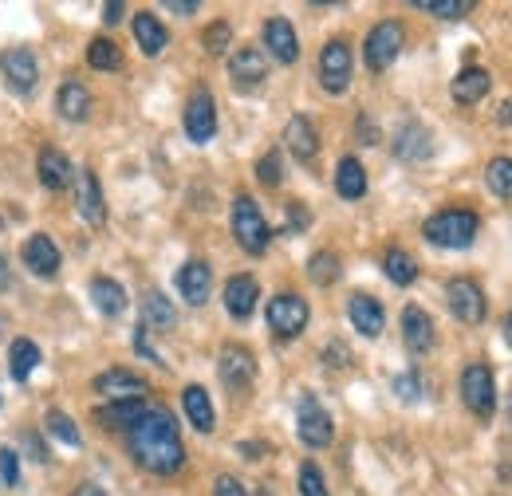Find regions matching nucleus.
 I'll use <instances>...</instances> for the list:
<instances>
[{"label":"nucleus","instance_id":"7","mask_svg":"<svg viewBox=\"0 0 512 496\" xmlns=\"http://www.w3.org/2000/svg\"><path fill=\"white\" fill-rule=\"evenodd\" d=\"M320 83L327 95H343L351 87V48H347V40H327L323 44Z\"/></svg>","mask_w":512,"mask_h":496},{"label":"nucleus","instance_id":"32","mask_svg":"<svg viewBox=\"0 0 512 496\" xmlns=\"http://www.w3.org/2000/svg\"><path fill=\"white\" fill-rule=\"evenodd\" d=\"M178 323V311H174V304L162 296V292H150L146 300H142V327L150 331H166V327H174Z\"/></svg>","mask_w":512,"mask_h":496},{"label":"nucleus","instance_id":"17","mask_svg":"<svg viewBox=\"0 0 512 496\" xmlns=\"http://www.w3.org/2000/svg\"><path fill=\"white\" fill-rule=\"evenodd\" d=\"M24 264L36 272V276H56L60 272V248L56 241L48 237V233H32L28 241H24Z\"/></svg>","mask_w":512,"mask_h":496},{"label":"nucleus","instance_id":"50","mask_svg":"<svg viewBox=\"0 0 512 496\" xmlns=\"http://www.w3.org/2000/svg\"><path fill=\"white\" fill-rule=\"evenodd\" d=\"M497 119H501V123H512V99L501 107V115H497Z\"/></svg>","mask_w":512,"mask_h":496},{"label":"nucleus","instance_id":"11","mask_svg":"<svg viewBox=\"0 0 512 496\" xmlns=\"http://www.w3.org/2000/svg\"><path fill=\"white\" fill-rule=\"evenodd\" d=\"M0 71H4L8 87H12V91H20V95H28V91L36 87V79H40L36 56H32L28 48H8V52L0 56Z\"/></svg>","mask_w":512,"mask_h":496},{"label":"nucleus","instance_id":"28","mask_svg":"<svg viewBox=\"0 0 512 496\" xmlns=\"http://www.w3.org/2000/svg\"><path fill=\"white\" fill-rule=\"evenodd\" d=\"M182 406H186V418L193 422V430H201V434H213V402H209V394H205V386H186L182 390Z\"/></svg>","mask_w":512,"mask_h":496},{"label":"nucleus","instance_id":"48","mask_svg":"<svg viewBox=\"0 0 512 496\" xmlns=\"http://www.w3.org/2000/svg\"><path fill=\"white\" fill-rule=\"evenodd\" d=\"M75 496H107V493H103L99 485H79V489H75Z\"/></svg>","mask_w":512,"mask_h":496},{"label":"nucleus","instance_id":"8","mask_svg":"<svg viewBox=\"0 0 512 496\" xmlns=\"http://www.w3.org/2000/svg\"><path fill=\"white\" fill-rule=\"evenodd\" d=\"M296 434H300V441H304L308 449H323V445H331V437H335L331 414L323 410V406L316 402V398H312V394H304V398H300V414H296Z\"/></svg>","mask_w":512,"mask_h":496},{"label":"nucleus","instance_id":"45","mask_svg":"<svg viewBox=\"0 0 512 496\" xmlns=\"http://www.w3.org/2000/svg\"><path fill=\"white\" fill-rule=\"evenodd\" d=\"M213 496H249V489H245L237 477H217V485H213Z\"/></svg>","mask_w":512,"mask_h":496},{"label":"nucleus","instance_id":"12","mask_svg":"<svg viewBox=\"0 0 512 496\" xmlns=\"http://www.w3.org/2000/svg\"><path fill=\"white\" fill-rule=\"evenodd\" d=\"M221 378H225V386H229V390H245V386H253V378H256L253 351H249V347L229 343V347L221 351Z\"/></svg>","mask_w":512,"mask_h":496},{"label":"nucleus","instance_id":"9","mask_svg":"<svg viewBox=\"0 0 512 496\" xmlns=\"http://www.w3.org/2000/svg\"><path fill=\"white\" fill-rule=\"evenodd\" d=\"M446 304L461 323H481L485 319V292L473 280H465V276H457V280L446 284Z\"/></svg>","mask_w":512,"mask_h":496},{"label":"nucleus","instance_id":"13","mask_svg":"<svg viewBox=\"0 0 512 496\" xmlns=\"http://www.w3.org/2000/svg\"><path fill=\"white\" fill-rule=\"evenodd\" d=\"M95 394H103L111 402H134V398H146V382L138 374L115 367V371H103L95 378Z\"/></svg>","mask_w":512,"mask_h":496},{"label":"nucleus","instance_id":"1","mask_svg":"<svg viewBox=\"0 0 512 496\" xmlns=\"http://www.w3.org/2000/svg\"><path fill=\"white\" fill-rule=\"evenodd\" d=\"M130 453L142 469H150L158 477H170L186 465V445L166 410H146V418L130 430Z\"/></svg>","mask_w":512,"mask_h":496},{"label":"nucleus","instance_id":"5","mask_svg":"<svg viewBox=\"0 0 512 496\" xmlns=\"http://www.w3.org/2000/svg\"><path fill=\"white\" fill-rule=\"evenodd\" d=\"M461 398L477 418H489L497 410V386H493V371L485 363H469L461 371Z\"/></svg>","mask_w":512,"mask_h":496},{"label":"nucleus","instance_id":"39","mask_svg":"<svg viewBox=\"0 0 512 496\" xmlns=\"http://www.w3.org/2000/svg\"><path fill=\"white\" fill-rule=\"evenodd\" d=\"M201 44H205L209 56H221V52L233 48V28H229L225 20H217V24H209V28L201 32Z\"/></svg>","mask_w":512,"mask_h":496},{"label":"nucleus","instance_id":"36","mask_svg":"<svg viewBox=\"0 0 512 496\" xmlns=\"http://www.w3.org/2000/svg\"><path fill=\"white\" fill-rule=\"evenodd\" d=\"M308 276H312V284H320V288L335 284V280H339V256H335V252H316V256L308 260Z\"/></svg>","mask_w":512,"mask_h":496},{"label":"nucleus","instance_id":"26","mask_svg":"<svg viewBox=\"0 0 512 496\" xmlns=\"http://www.w3.org/2000/svg\"><path fill=\"white\" fill-rule=\"evenodd\" d=\"M56 111L64 115L67 123H83L91 115V91L79 83V79H67L56 95Z\"/></svg>","mask_w":512,"mask_h":496},{"label":"nucleus","instance_id":"6","mask_svg":"<svg viewBox=\"0 0 512 496\" xmlns=\"http://www.w3.org/2000/svg\"><path fill=\"white\" fill-rule=\"evenodd\" d=\"M312 311L308 300H300L296 292H280L276 300H268V327L280 335V339H296L304 327H308Z\"/></svg>","mask_w":512,"mask_h":496},{"label":"nucleus","instance_id":"35","mask_svg":"<svg viewBox=\"0 0 512 496\" xmlns=\"http://www.w3.org/2000/svg\"><path fill=\"white\" fill-rule=\"evenodd\" d=\"M87 63H91V67H99V71H115V67L123 63V52H119V44H115V40L99 36V40H91V48H87Z\"/></svg>","mask_w":512,"mask_h":496},{"label":"nucleus","instance_id":"42","mask_svg":"<svg viewBox=\"0 0 512 496\" xmlns=\"http://www.w3.org/2000/svg\"><path fill=\"white\" fill-rule=\"evenodd\" d=\"M48 434L60 437L64 445H79V430H75V422H71L67 414H60V410H52V414H48Z\"/></svg>","mask_w":512,"mask_h":496},{"label":"nucleus","instance_id":"14","mask_svg":"<svg viewBox=\"0 0 512 496\" xmlns=\"http://www.w3.org/2000/svg\"><path fill=\"white\" fill-rule=\"evenodd\" d=\"M347 315H351V323H355V331H359V335H367V339H379V335H383L386 311L375 296L355 292V296H351V304H347Z\"/></svg>","mask_w":512,"mask_h":496},{"label":"nucleus","instance_id":"22","mask_svg":"<svg viewBox=\"0 0 512 496\" xmlns=\"http://www.w3.org/2000/svg\"><path fill=\"white\" fill-rule=\"evenodd\" d=\"M284 142H288V150H292V158H296V162H312V158L320 154V138H316V126L308 123L304 115L288 119V126H284Z\"/></svg>","mask_w":512,"mask_h":496},{"label":"nucleus","instance_id":"37","mask_svg":"<svg viewBox=\"0 0 512 496\" xmlns=\"http://www.w3.org/2000/svg\"><path fill=\"white\" fill-rule=\"evenodd\" d=\"M485 182L497 197H512V158H493L485 170Z\"/></svg>","mask_w":512,"mask_h":496},{"label":"nucleus","instance_id":"30","mask_svg":"<svg viewBox=\"0 0 512 496\" xmlns=\"http://www.w3.org/2000/svg\"><path fill=\"white\" fill-rule=\"evenodd\" d=\"M335 189H339V197H347V201H359V197L367 193V170H363L359 158H343V162L335 166Z\"/></svg>","mask_w":512,"mask_h":496},{"label":"nucleus","instance_id":"25","mask_svg":"<svg viewBox=\"0 0 512 496\" xmlns=\"http://www.w3.org/2000/svg\"><path fill=\"white\" fill-rule=\"evenodd\" d=\"M256 300H260V288H256L253 276H233L229 284H225V308L233 319H249L256 308Z\"/></svg>","mask_w":512,"mask_h":496},{"label":"nucleus","instance_id":"16","mask_svg":"<svg viewBox=\"0 0 512 496\" xmlns=\"http://www.w3.org/2000/svg\"><path fill=\"white\" fill-rule=\"evenodd\" d=\"M402 343L414 355H426L434 347V319L422 308H414V304L402 311Z\"/></svg>","mask_w":512,"mask_h":496},{"label":"nucleus","instance_id":"20","mask_svg":"<svg viewBox=\"0 0 512 496\" xmlns=\"http://www.w3.org/2000/svg\"><path fill=\"white\" fill-rule=\"evenodd\" d=\"M229 75L237 87H260L264 75H268V60L260 48H237L233 60H229Z\"/></svg>","mask_w":512,"mask_h":496},{"label":"nucleus","instance_id":"52","mask_svg":"<svg viewBox=\"0 0 512 496\" xmlns=\"http://www.w3.org/2000/svg\"><path fill=\"white\" fill-rule=\"evenodd\" d=\"M0 225H4V221H0Z\"/></svg>","mask_w":512,"mask_h":496},{"label":"nucleus","instance_id":"34","mask_svg":"<svg viewBox=\"0 0 512 496\" xmlns=\"http://www.w3.org/2000/svg\"><path fill=\"white\" fill-rule=\"evenodd\" d=\"M383 268H386V276H390V284H398V288H406V284L418 280V264H414V256L402 252V248H390V252H386Z\"/></svg>","mask_w":512,"mask_h":496},{"label":"nucleus","instance_id":"46","mask_svg":"<svg viewBox=\"0 0 512 496\" xmlns=\"http://www.w3.org/2000/svg\"><path fill=\"white\" fill-rule=\"evenodd\" d=\"M103 20H107V24H119V20H123V4H119V0H111V4L103 8Z\"/></svg>","mask_w":512,"mask_h":496},{"label":"nucleus","instance_id":"40","mask_svg":"<svg viewBox=\"0 0 512 496\" xmlns=\"http://www.w3.org/2000/svg\"><path fill=\"white\" fill-rule=\"evenodd\" d=\"M256 178H260V186H280V178H284V162H280V154L276 150H268L260 162H256Z\"/></svg>","mask_w":512,"mask_h":496},{"label":"nucleus","instance_id":"29","mask_svg":"<svg viewBox=\"0 0 512 496\" xmlns=\"http://www.w3.org/2000/svg\"><path fill=\"white\" fill-rule=\"evenodd\" d=\"M91 300H95V308L103 311V315H123L127 311V292L111 276H95L91 280Z\"/></svg>","mask_w":512,"mask_h":496},{"label":"nucleus","instance_id":"4","mask_svg":"<svg viewBox=\"0 0 512 496\" xmlns=\"http://www.w3.org/2000/svg\"><path fill=\"white\" fill-rule=\"evenodd\" d=\"M402 44H406V28H402L398 20H383V24H375V28L367 32L363 60H367V67H371V71H386L390 63L398 60Z\"/></svg>","mask_w":512,"mask_h":496},{"label":"nucleus","instance_id":"18","mask_svg":"<svg viewBox=\"0 0 512 496\" xmlns=\"http://www.w3.org/2000/svg\"><path fill=\"white\" fill-rule=\"evenodd\" d=\"M209 288H213V272L205 260H186L182 272H178V292L186 296V304L201 308L209 300Z\"/></svg>","mask_w":512,"mask_h":496},{"label":"nucleus","instance_id":"15","mask_svg":"<svg viewBox=\"0 0 512 496\" xmlns=\"http://www.w3.org/2000/svg\"><path fill=\"white\" fill-rule=\"evenodd\" d=\"M264 48L272 52V60L296 63V56H300V40H296V28H292L284 16H272V20L264 24Z\"/></svg>","mask_w":512,"mask_h":496},{"label":"nucleus","instance_id":"44","mask_svg":"<svg viewBox=\"0 0 512 496\" xmlns=\"http://www.w3.org/2000/svg\"><path fill=\"white\" fill-rule=\"evenodd\" d=\"M394 394L402 398V402H418V394H422V382H418V374H398L394 378Z\"/></svg>","mask_w":512,"mask_h":496},{"label":"nucleus","instance_id":"3","mask_svg":"<svg viewBox=\"0 0 512 496\" xmlns=\"http://www.w3.org/2000/svg\"><path fill=\"white\" fill-rule=\"evenodd\" d=\"M233 237H237V245L245 248V252H253V256H260L268 248V241H272L260 205H256L253 197H245V193L233 201Z\"/></svg>","mask_w":512,"mask_h":496},{"label":"nucleus","instance_id":"23","mask_svg":"<svg viewBox=\"0 0 512 496\" xmlns=\"http://www.w3.org/2000/svg\"><path fill=\"white\" fill-rule=\"evenodd\" d=\"M134 40H138V48L146 56H162L166 44H170V32H166V24L154 12H138L134 16Z\"/></svg>","mask_w":512,"mask_h":496},{"label":"nucleus","instance_id":"24","mask_svg":"<svg viewBox=\"0 0 512 496\" xmlns=\"http://www.w3.org/2000/svg\"><path fill=\"white\" fill-rule=\"evenodd\" d=\"M79 217H83L87 225H95V229L107 221V209H103V189H99L95 170H83V174H79Z\"/></svg>","mask_w":512,"mask_h":496},{"label":"nucleus","instance_id":"27","mask_svg":"<svg viewBox=\"0 0 512 496\" xmlns=\"http://www.w3.org/2000/svg\"><path fill=\"white\" fill-rule=\"evenodd\" d=\"M95 418H99L107 430H134V426L146 418V402H142V398H134V402H111V406H103Z\"/></svg>","mask_w":512,"mask_h":496},{"label":"nucleus","instance_id":"31","mask_svg":"<svg viewBox=\"0 0 512 496\" xmlns=\"http://www.w3.org/2000/svg\"><path fill=\"white\" fill-rule=\"evenodd\" d=\"M36 170H40V182H44L48 189H67L71 186V178H75L71 162H67L60 150H40Z\"/></svg>","mask_w":512,"mask_h":496},{"label":"nucleus","instance_id":"38","mask_svg":"<svg viewBox=\"0 0 512 496\" xmlns=\"http://www.w3.org/2000/svg\"><path fill=\"white\" fill-rule=\"evenodd\" d=\"M414 8L434 12V16H442V20H461V16H469V12H473V4H469V0H414Z\"/></svg>","mask_w":512,"mask_h":496},{"label":"nucleus","instance_id":"47","mask_svg":"<svg viewBox=\"0 0 512 496\" xmlns=\"http://www.w3.org/2000/svg\"><path fill=\"white\" fill-rule=\"evenodd\" d=\"M170 8L182 12V16H190V12H197V0H170Z\"/></svg>","mask_w":512,"mask_h":496},{"label":"nucleus","instance_id":"41","mask_svg":"<svg viewBox=\"0 0 512 496\" xmlns=\"http://www.w3.org/2000/svg\"><path fill=\"white\" fill-rule=\"evenodd\" d=\"M300 496H327V485H323V473L316 461L300 465Z\"/></svg>","mask_w":512,"mask_h":496},{"label":"nucleus","instance_id":"33","mask_svg":"<svg viewBox=\"0 0 512 496\" xmlns=\"http://www.w3.org/2000/svg\"><path fill=\"white\" fill-rule=\"evenodd\" d=\"M36 367H40V347H36L32 339H16V343L8 347V371H12V378L24 382Z\"/></svg>","mask_w":512,"mask_h":496},{"label":"nucleus","instance_id":"2","mask_svg":"<svg viewBox=\"0 0 512 496\" xmlns=\"http://www.w3.org/2000/svg\"><path fill=\"white\" fill-rule=\"evenodd\" d=\"M477 229H481V221H477V213H469V209H442V213H434L430 221H426V241L438 248H469L477 241Z\"/></svg>","mask_w":512,"mask_h":496},{"label":"nucleus","instance_id":"43","mask_svg":"<svg viewBox=\"0 0 512 496\" xmlns=\"http://www.w3.org/2000/svg\"><path fill=\"white\" fill-rule=\"evenodd\" d=\"M16 481H20V457H16L12 445H4V449H0V485L12 489Z\"/></svg>","mask_w":512,"mask_h":496},{"label":"nucleus","instance_id":"51","mask_svg":"<svg viewBox=\"0 0 512 496\" xmlns=\"http://www.w3.org/2000/svg\"><path fill=\"white\" fill-rule=\"evenodd\" d=\"M509 422H512V394H509Z\"/></svg>","mask_w":512,"mask_h":496},{"label":"nucleus","instance_id":"19","mask_svg":"<svg viewBox=\"0 0 512 496\" xmlns=\"http://www.w3.org/2000/svg\"><path fill=\"white\" fill-rule=\"evenodd\" d=\"M394 154L402 162H426L434 154V138L422 123H406L398 134H394Z\"/></svg>","mask_w":512,"mask_h":496},{"label":"nucleus","instance_id":"49","mask_svg":"<svg viewBox=\"0 0 512 496\" xmlns=\"http://www.w3.org/2000/svg\"><path fill=\"white\" fill-rule=\"evenodd\" d=\"M4 288H8V260L0 256V292H4Z\"/></svg>","mask_w":512,"mask_h":496},{"label":"nucleus","instance_id":"10","mask_svg":"<svg viewBox=\"0 0 512 496\" xmlns=\"http://www.w3.org/2000/svg\"><path fill=\"white\" fill-rule=\"evenodd\" d=\"M186 134L197 146H205L217 134V103H213L209 91H193L190 95V103H186Z\"/></svg>","mask_w":512,"mask_h":496},{"label":"nucleus","instance_id":"21","mask_svg":"<svg viewBox=\"0 0 512 496\" xmlns=\"http://www.w3.org/2000/svg\"><path fill=\"white\" fill-rule=\"evenodd\" d=\"M489 87H493V79H489L485 67H465V71H457V79H453L449 91H453V103L473 107V103H481L489 95Z\"/></svg>","mask_w":512,"mask_h":496}]
</instances>
